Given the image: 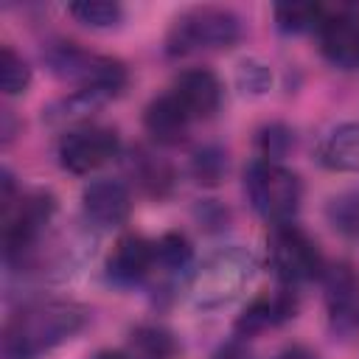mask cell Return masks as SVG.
Masks as SVG:
<instances>
[{"instance_id": "cell-4", "label": "cell", "mask_w": 359, "mask_h": 359, "mask_svg": "<svg viewBox=\"0 0 359 359\" xmlns=\"http://www.w3.org/2000/svg\"><path fill=\"white\" fill-rule=\"evenodd\" d=\"M269 264L275 275L286 283L309 280L323 269L317 244L294 224H275L269 236Z\"/></svg>"}, {"instance_id": "cell-3", "label": "cell", "mask_w": 359, "mask_h": 359, "mask_svg": "<svg viewBox=\"0 0 359 359\" xmlns=\"http://www.w3.org/2000/svg\"><path fill=\"white\" fill-rule=\"evenodd\" d=\"M247 194L266 222L286 224L300 205V180L283 165L261 160L247 174Z\"/></svg>"}, {"instance_id": "cell-17", "label": "cell", "mask_w": 359, "mask_h": 359, "mask_svg": "<svg viewBox=\"0 0 359 359\" xmlns=\"http://www.w3.org/2000/svg\"><path fill=\"white\" fill-rule=\"evenodd\" d=\"M31 81V70L28 65L22 62V56H17L8 45H3L0 50V84H3V93L6 95H17L28 87Z\"/></svg>"}, {"instance_id": "cell-26", "label": "cell", "mask_w": 359, "mask_h": 359, "mask_svg": "<svg viewBox=\"0 0 359 359\" xmlns=\"http://www.w3.org/2000/svg\"><path fill=\"white\" fill-rule=\"evenodd\" d=\"M95 359H126V353H112V351H107V353H98Z\"/></svg>"}, {"instance_id": "cell-24", "label": "cell", "mask_w": 359, "mask_h": 359, "mask_svg": "<svg viewBox=\"0 0 359 359\" xmlns=\"http://www.w3.org/2000/svg\"><path fill=\"white\" fill-rule=\"evenodd\" d=\"M213 359H255V353L247 345H241V342H230V345L219 348L213 353Z\"/></svg>"}, {"instance_id": "cell-1", "label": "cell", "mask_w": 359, "mask_h": 359, "mask_svg": "<svg viewBox=\"0 0 359 359\" xmlns=\"http://www.w3.org/2000/svg\"><path fill=\"white\" fill-rule=\"evenodd\" d=\"M84 314L70 303H36L25 311L14 314L6 325L3 353L6 359H36L39 353L50 351L73 331H79Z\"/></svg>"}, {"instance_id": "cell-12", "label": "cell", "mask_w": 359, "mask_h": 359, "mask_svg": "<svg viewBox=\"0 0 359 359\" xmlns=\"http://www.w3.org/2000/svg\"><path fill=\"white\" fill-rule=\"evenodd\" d=\"M143 123H146L149 135H151L157 143H180V140L185 137V129H188L191 118H188V112L180 107V101L168 93V95L154 98V101L146 107Z\"/></svg>"}, {"instance_id": "cell-13", "label": "cell", "mask_w": 359, "mask_h": 359, "mask_svg": "<svg viewBox=\"0 0 359 359\" xmlns=\"http://www.w3.org/2000/svg\"><path fill=\"white\" fill-rule=\"evenodd\" d=\"M294 309H297L294 294L286 292V289H280V292H275V294L258 297V300L238 317L236 328H238L241 334H255V331H264V328H269V325H278V323L289 320V317L294 314Z\"/></svg>"}, {"instance_id": "cell-22", "label": "cell", "mask_w": 359, "mask_h": 359, "mask_svg": "<svg viewBox=\"0 0 359 359\" xmlns=\"http://www.w3.org/2000/svg\"><path fill=\"white\" fill-rule=\"evenodd\" d=\"M224 171V160L216 151H199L196 154V177L199 182H219Z\"/></svg>"}, {"instance_id": "cell-11", "label": "cell", "mask_w": 359, "mask_h": 359, "mask_svg": "<svg viewBox=\"0 0 359 359\" xmlns=\"http://www.w3.org/2000/svg\"><path fill=\"white\" fill-rule=\"evenodd\" d=\"M154 264V244L146 241L143 236H123L118 238V244L112 247L109 258H107V269L115 280L121 283H135L140 280L149 266Z\"/></svg>"}, {"instance_id": "cell-18", "label": "cell", "mask_w": 359, "mask_h": 359, "mask_svg": "<svg viewBox=\"0 0 359 359\" xmlns=\"http://www.w3.org/2000/svg\"><path fill=\"white\" fill-rule=\"evenodd\" d=\"M70 14L93 28H107L115 25L121 20V6L118 3H104V0H84V3H73Z\"/></svg>"}, {"instance_id": "cell-25", "label": "cell", "mask_w": 359, "mask_h": 359, "mask_svg": "<svg viewBox=\"0 0 359 359\" xmlns=\"http://www.w3.org/2000/svg\"><path fill=\"white\" fill-rule=\"evenodd\" d=\"M278 359H317V356H314L309 348H300V345H294V348H286V351H283Z\"/></svg>"}, {"instance_id": "cell-23", "label": "cell", "mask_w": 359, "mask_h": 359, "mask_svg": "<svg viewBox=\"0 0 359 359\" xmlns=\"http://www.w3.org/2000/svg\"><path fill=\"white\" fill-rule=\"evenodd\" d=\"M241 81L252 90V93H261L266 84H269V73L255 65V62H241Z\"/></svg>"}, {"instance_id": "cell-15", "label": "cell", "mask_w": 359, "mask_h": 359, "mask_svg": "<svg viewBox=\"0 0 359 359\" xmlns=\"http://www.w3.org/2000/svg\"><path fill=\"white\" fill-rule=\"evenodd\" d=\"M174 351H177V342L165 328L140 325L129 337L126 359H168L174 356Z\"/></svg>"}, {"instance_id": "cell-9", "label": "cell", "mask_w": 359, "mask_h": 359, "mask_svg": "<svg viewBox=\"0 0 359 359\" xmlns=\"http://www.w3.org/2000/svg\"><path fill=\"white\" fill-rule=\"evenodd\" d=\"M171 95L180 101V107L188 112V118H208L219 107L222 87H219V81L210 70L194 67V70H185L174 81Z\"/></svg>"}, {"instance_id": "cell-21", "label": "cell", "mask_w": 359, "mask_h": 359, "mask_svg": "<svg viewBox=\"0 0 359 359\" xmlns=\"http://www.w3.org/2000/svg\"><path fill=\"white\" fill-rule=\"evenodd\" d=\"M331 216H334L337 227L351 230V233H359V194H353L348 199H334Z\"/></svg>"}, {"instance_id": "cell-16", "label": "cell", "mask_w": 359, "mask_h": 359, "mask_svg": "<svg viewBox=\"0 0 359 359\" xmlns=\"http://www.w3.org/2000/svg\"><path fill=\"white\" fill-rule=\"evenodd\" d=\"M325 11L323 6H314V3H289V6H278L275 8V20L283 31H292V34H300V31H309V28H320Z\"/></svg>"}, {"instance_id": "cell-14", "label": "cell", "mask_w": 359, "mask_h": 359, "mask_svg": "<svg viewBox=\"0 0 359 359\" xmlns=\"http://www.w3.org/2000/svg\"><path fill=\"white\" fill-rule=\"evenodd\" d=\"M323 163L337 171H359V123L337 126L323 143Z\"/></svg>"}, {"instance_id": "cell-5", "label": "cell", "mask_w": 359, "mask_h": 359, "mask_svg": "<svg viewBox=\"0 0 359 359\" xmlns=\"http://www.w3.org/2000/svg\"><path fill=\"white\" fill-rule=\"evenodd\" d=\"M118 151V135L107 126L70 129L59 143V163L73 174H90Z\"/></svg>"}, {"instance_id": "cell-8", "label": "cell", "mask_w": 359, "mask_h": 359, "mask_svg": "<svg viewBox=\"0 0 359 359\" xmlns=\"http://www.w3.org/2000/svg\"><path fill=\"white\" fill-rule=\"evenodd\" d=\"M84 213L101 227H118L129 219V191L118 180H95L84 188Z\"/></svg>"}, {"instance_id": "cell-6", "label": "cell", "mask_w": 359, "mask_h": 359, "mask_svg": "<svg viewBox=\"0 0 359 359\" xmlns=\"http://www.w3.org/2000/svg\"><path fill=\"white\" fill-rule=\"evenodd\" d=\"M320 48L337 65H356L359 62V8L339 6L325 11L320 22Z\"/></svg>"}, {"instance_id": "cell-10", "label": "cell", "mask_w": 359, "mask_h": 359, "mask_svg": "<svg viewBox=\"0 0 359 359\" xmlns=\"http://www.w3.org/2000/svg\"><path fill=\"white\" fill-rule=\"evenodd\" d=\"M325 297L337 325H359V278L351 266L337 264L325 272Z\"/></svg>"}, {"instance_id": "cell-19", "label": "cell", "mask_w": 359, "mask_h": 359, "mask_svg": "<svg viewBox=\"0 0 359 359\" xmlns=\"http://www.w3.org/2000/svg\"><path fill=\"white\" fill-rule=\"evenodd\" d=\"M137 177H140V182L151 194H163L168 188V182H171V168L165 163L149 157V154H140V160H137Z\"/></svg>"}, {"instance_id": "cell-2", "label": "cell", "mask_w": 359, "mask_h": 359, "mask_svg": "<svg viewBox=\"0 0 359 359\" xmlns=\"http://www.w3.org/2000/svg\"><path fill=\"white\" fill-rule=\"evenodd\" d=\"M238 39V20L227 8L199 6L177 17L168 34L171 53H194V50H213L227 48Z\"/></svg>"}, {"instance_id": "cell-7", "label": "cell", "mask_w": 359, "mask_h": 359, "mask_svg": "<svg viewBox=\"0 0 359 359\" xmlns=\"http://www.w3.org/2000/svg\"><path fill=\"white\" fill-rule=\"evenodd\" d=\"M6 216H3V238H6V247L8 250H17V247H25L36 233L39 227L50 219L53 213V199L48 194H25L20 196L17 202L11 199L6 208Z\"/></svg>"}, {"instance_id": "cell-20", "label": "cell", "mask_w": 359, "mask_h": 359, "mask_svg": "<svg viewBox=\"0 0 359 359\" xmlns=\"http://www.w3.org/2000/svg\"><path fill=\"white\" fill-rule=\"evenodd\" d=\"M154 258L163 261L165 266L177 269V266H182V264H188V258H191V247H188V241H185L182 236L168 233V236H163V238L154 244Z\"/></svg>"}]
</instances>
